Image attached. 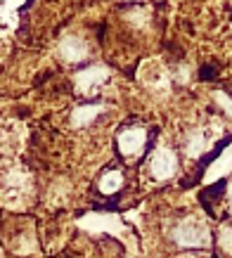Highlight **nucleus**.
I'll return each mask as SVG.
<instances>
[{
	"mask_svg": "<svg viewBox=\"0 0 232 258\" xmlns=\"http://www.w3.org/2000/svg\"><path fill=\"white\" fill-rule=\"evenodd\" d=\"M216 74V69H204L201 71V79H209V76H213Z\"/></svg>",
	"mask_w": 232,
	"mask_h": 258,
	"instance_id": "obj_1",
	"label": "nucleus"
}]
</instances>
